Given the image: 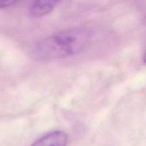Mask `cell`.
<instances>
[{
  "instance_id": "1",
  "label": "cell",
  "mask_w": 146,
  "mask_h": 146,
  "mask_svg": "<svg viewBox=\"0 0 146 146\" xmlns=\"http://www.w3.org/2000/svg\"><path fill=\"white\" fill-rule=\"evenodd\" d=\"M89 41L90 33L86 29H68L38 42L33 54L36 58L42 61L58 60L80 52Z\"/></svg>"
},
{
  "instance_id": "2",
  "label": "cell",
  "mask_w": 146,
  "mask_h": 146,
  "mask_svg": "<svg viewBox=\"0 0 146 146\" xmlns=\"http://www.w3.org/2000/svg\"><path fill=\"white\" fill-rule=\"evenodd\" d=\"M68 135L61 130L51 132L34 142L31 146H66Z\"/></svg>"
},
{
  "instance_id": "3",
  "label": "cell",
  "mask_w": 146,
  "mask_h": 146,
  "mask_svg": "<svg viewBox=\"0 0 146 146\" xmlns=\"http://www.w3.org/2000/svg\"><path fill=\"white\" fill-rule=\"evenodd\" d=\"M61 0H34L30 9L31 16L41 17L51 12Z\"/></svg>"
},
{
  "instance_id": "4",
  "label": "cell",
  "mask_w": 146,
  "mask_h": 146,
  "mask_svg": "<svg viewBox=\"0 0 146 146\" xmlns=\"http://www.w3.org/2000/svg\"><path fill=\"white\" fill-rule=\"evenodd\" d=\"M19 0H0V9L7 8L17 4Z\"/></svg>"
},
{
  "instance_id": "5",
  "label": "cell",
  "mask_w": 146,
  "mask_h": 146,
  "mask_svg": "<svg viewBox=\"0 0 146 146\" xmlns=\"http://www.w3.org/2000/svg\"><path fill=\"white\" fill-rule=\"evenodd\" d=\"M143 62L146 63V50L145 51V53L143 54Z\"/></svg>"
},
{
  "instance_id": "6",
  "label": "cell",
  "mask_w": 146,
  "mask_h": 146,
  "mask_svg": "<svg viewBox=\"0 0 146 146\" xmlns=\"http://www.w3.org/2000/svg\"><path fill=\"white\" fill-rule=\"evenodd\" d=\"M143 21H144V23H145V25H146V14H145V17H144V19H143Z\"/></svg>"
}]
</instances>
